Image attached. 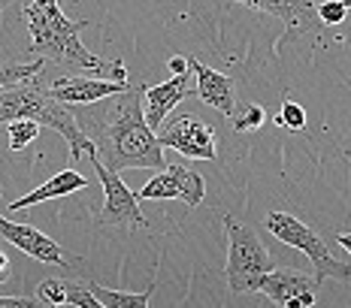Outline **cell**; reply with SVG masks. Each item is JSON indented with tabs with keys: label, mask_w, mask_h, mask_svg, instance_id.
<instances>
[{
	"label": "cell",
	"mask_w": 351,
	"mask_h": 308,
	"mask_svg": "<svg viewBox=\"0 0 351 308\" xmlns=\"http://www.w3.org/2000/svg\"><path fill=\"white\" fill-rule=\"evenodd\" d=\"M143 88L128 85L124 91L88 106H76V124L94 142V154L106 170H164V145L143 115Z\"/></svg>",
	"instance_id": "6da1fadb"
},
{
	"label": "cell",
	"mask_w": 351,
	"mask_h": 308,
	"mask_svg": "<svg viewBox=\"0 0 351 308\" xmlns=\"http://www.w3.org/2000/svg\"><path fill=\"white\" fill-rule=\"evenodd\" d=\"M21 21L31 34V46H27L31 57H43V61H52L58 67L91 73V76L115 79V82H128V67L119 57H112V61L97 57L82 46L79 34L88 27V21L67 18L58 0H25L21 3Z\"/></svg>",
	"instance_id": "7a4b0ae2"
},
{
	"label": "cell",
	"mask_w": 351,
	"mask_h": 308,
	"mask_svg": "<svg viewBox=\"0 0 351 308\" xmlns=\"http://www.w3.org/2000/svg\"><path fill=\"white\" fill-rule=\"evenodd\" d=\"M12 118H31L40 127L58 130L70 145V160H82L94 154V142L82 133L76 124V115L67 103L55 100L49 91V82L36 73V76L25 79L16 85H0V124Z\"/></svg>",
	"instance_id": "3957f363"
},
{
	"label": "cell",
	"mask_w": 351,
	"mask_h": 308,
	"mask_svg": "<svg viewBox=\"0 0 351 308\" xmlns=\"http://www.w3.org/2000/svg\"><path fill=\"white\" fill-rule=\"evenodd\" d=\"M224 233H228V287L233 296L239 293H258L261 278L273 269V257H269L267 245L261 242L258 230L243 221H237L233 215H224Z\"/></svg>",
	"instance_id": "277c9868"
},
{
	"label": "cell",
	"mask_w": 351,
	"mask_h": 308,
	"mask_svg": "<svg viewBox=\"0 0 351 308\" xmlns=\"http://www.w3.org/2000/svg\"><path fill=\"white\" fill-rule=\"evenodd\" d=\"M263 227L279 242H285V245L297 248V251H303L309 257L312 269H315V278L321 284H324V278H336V281H342V284H351V263L336 260L330 254V248H327V242L321 239L309 224H303L300 218L288 215V211H269Z\"/></svg>",
	"instance_id": "5b68a950"
},
{
	"label": "cell",
	"mask_w": 351,
	"mask_h": 308,
	"mask_svg": "<svg viewBox=\"0 0 351 308\" xmlns=\"http://www.w3.org/2000/svg\"><path fill=\"white\" fill-rule=\"evenodd\" d=\"M88 160H91L100 185H104V209H100V215H97V224L100 227H124V230H143V227H149L136 194L119 179V172L106 170L97 154H88Z\"/></svg>",
	"instance_id": "8992f818"
},
{
	"label": "cell",
	"mask_w": 351,
	"mask_h": 308,
	"mask_svg": "<svg viewBox=\"0 0 351 308\" xmlns=\"http://www.w3.org/2000/svg\"><path fill=\"white\" fill-rule=\"evenodd\" d=\"M158 142L164 149H173L194 160H215L218 157V139L215 130L206 121L194 115H176L158 127Z\"/></svg>",
	"instance_id": "52a82bcc"
},
{
	"label": "cell",
	"mask_w": 351,
	"mask_h": 308,
	"mask_svg": "<svg viewBox=\"0 0 351 308\" xmlns=\"http://www.w3.org/2000/svg\"><path fill=\"white\" fill-rule=\"evenodd\" d=\"M203 196H206L203 175L179 164H167L164 170H158L155 179H149L136 190V200H182L191 209L203 203Z\"/></svg>",
	"instance_id": "ba28073f"
},
{
	"label": "cell",
	"mask_w": 351,
	"mask_h": 308,
	"mask_svg": "<svg viewBox=\"0 0 351 308\" xmlns=\"http://www.w3.org/2000/svg\"><path fill=\"white\" fill-rule=\"evenodd\" d=\"M194 94L191 85V70L185 73H173L170 82H160V85H145L143 88V115L149 121L152 130H158L160 124L167 121V115L173 112L185 97Z\"/></svg>",
	"instance_id": "9c48e42d"
},
{
	"label": "cell",
	"mask_w": 351,
	"mask_h": 308,
	"mask_svg": "<svg viewBox=\"0 0 351 308\" xmlns=\"http://www.w3.org/2000/svg\"><path fill=\"white\" fill-rule=\"evenodd\" d=\"M0 239H6L10 245H16L21 254L34 257L40 263H49V266H67L64 260V251L55 239H49L43 230H36L34 224H16L10 218L0 215Z\"/></svg>",
	"instance_id": "30bf717a"
},
{
	"label": "cell",
	"mask_w": 351,
	"mask_h": 308,
	"mask_svg": "<svg viewBox=\"0 0 351 308\" xmlns=\"http://www.w3.org/2000/svg\"><path fill=\"white\" fill-rule=\"evenodd\" d=\"M130 82H115V79H104V76H61L49 82L55 100L67 103V106H88V103H97L104 97L124 91Z\"/></svg>",
	"instance_id": "8fae6325"
},
{
	"label": "cell",
	"mask_w": 351,
	"mask_h": 308,
	"mask_svg": "<svg viewBox=\"0 0 351 308\" xmlns=\"http://www.w3.org/2000/svg\"><path fill=\"white\" fill-rule=\"evenodd\" d=\"M188 70H191V76H194L197 97L206 103V106L215 109V112L230 118V115L237 112V85H233V79L206 67V64L197 61V57H188Z\"/></svg>",
	"instance_id": "7c38bea8"
},
{
	"label": "cell",
	"mask_w": 351,
	"mask_h": 308,
	"mask_svg": "<svg viewBox=\"0 0 351 308\" xmlns=\"http://www.w3.org/2000/svg\"><path fill=\"white\" fill-rule=\"evenodd\" d=\"M237 3L248 6V10H254V12L276 16L288 31L312 34L321 27L318 12H315V0H237Z\"/></svg>",
	"instance_id": "4fadbf2b"
},
{
	"label": "cell",
	"mask_w": 351,
	"mask_h": 308,
	"mask_svg": "<svg viewBox=\"0 0 351 308\" xmlns=\"http://www.w3.org/2000/svg\"><path fill=\"white\" fill-rule=\"evenodd\" d=\"M318 278L300 272V269H269L267 275L261 278L258 284V293H263V296L269 299V303L276 305H285L288 299L300 296V293H315L318 290Z\"/></svg>",
	"instance_id": "5bb4252c"
},
{
	"label": "cell",
	"mask_w": 351,
	"mask_h": 308,
	"mask_svg": "<svg viewBox=\"0 0 351 308\" xmlns=\"http://www.w3.org/2000/svg\"><path fill=\"white\" fill-rule=\"evenodd\" d=\"M85 188H88V179H85L82 172L64 170V172L52 175L49 181H43L40 188H34L31 194H25V196H19L16 203H10V205H6V211H25V209H31V205H36V203L58 200V196H70V194H76V190H85Z\"/></svg>",
	"instance_id": "9a60e30c"
},
{
	"label": "cell",
	"mask_w": 351,
	"mask_h": 308,
	"mask_svg": "<svg viewBox=\"0 0 351 308\" xmlns=\"http://www.w3.org/2000/svg\"><path fill=\"white\" fill-rule=\"evenodd\" d=\"M88 290L94 293L100 308H149L152 293H155V281L149 284L143 293H124V290H109L100 287L97 281H88Z\"/></svg>",
	"instance_id": "2e32d148"
},
{
	"label": "cell",
	"mask_w": 351,
	"mask_h": 308,
	"mask_svg": "<svg viewBox=\"0 0 351 308\" xmlns=\"http://www.w3.org/2000/svg\"><path fill=\"white\" fill-rule=\"evenodd\" d=\"M6 136H10V151H25L40 136V124L31 118H12L6 121Z\"/></svg>",
	"instance_id": "e0dca14e"
},
{
	"label": "cell",
	"mask_w": 351,
	"mask_h": 308,
	"mask_svg": "<svg viewBox=\"0 0 351 308\" xmlns=\"http://www.w3.org/2000/svg\"><path fill=\"white\" fill-rule=\"evenodd\" d=\"M46 61L43 57H34L27 64H0V85H16V82H25V79L43 73Z\"/></svg>",
	"instance_id": "ac0fdd59"
},
{
	"label": "cell",
	"mask_w": 351,
	"mask_h": 308,
	"mask_svg": "<svg viewBox=\"0 0 351 308\" xmlns=\"http://www.w3.org/2000/svg\"><path fill=\"white\" fill-rule=\"evenodd\" d=\"M230 118H233V130H237V133H254V130L263 127L267 112H263V106L252 103V106H245L243 112H233Z\"/></svg>",
	"instance_id": "d6986e66"
},
{
	"label": "cell",
	"mask_w": 351,
	"mask_h": 308,
	"mask_svg": "<svg viewBox=\"0 0 351 308\" xmlns=\"http://www.w3.org/2000/svg\"><path fill=\"white\" fill-rule=\"evenodd\" d=\"M279 127H285V130H291V133H303L306 130V109L300 106V103H294V100H285L282 103V112L273 118Z\"/></svg>",
	"instance_id": "ffe728a7"
},
{
	"label": "cell",
	"mask_w": 351,
	"mask_h": 308,
	"mask_svg": "<svg viewBox=\"0 0 351 308\" xmlns=\"http://www.w3.org/2000/svg\"><path fill=\"white\" fill-rule=\"evenodd\" d=\"M36 303L40 305H67V287L64 278H46L36 287Z\"/></svg>",
	"instance_id": "44dd1931"
},
{
	"label": "cell",
	"mask_w": 351,
	"mask_h": 308,
	"mask_svg": "<svg viewBox=\"0 0 351 308\" xmlns=\"http://www.w3.org/2000/svg\"><path fill=\"white\" fill-rule=\"evenodd\" d=\"M64 287H67V305L76 308H100L94 293L88 290V281H76V278H64Z\"/></svg>",
	"instance_id": "7402d4cb"
},
{
	"label": "cell",
	"mask_w": 351,
	"mask_h": 308,
	"mask_svg": "<svg viewBox=\"0 0 351 308\" xmlns=\"http://www.w3.org/2000/svg\"><path fill=\"white\" fill-rule=\"evenodd\" d=\"M315 12H318L321 25H342L346 16H348V10H346L342 0H321V6H315Z\"/></svg>",
	"instance_id": "603a6c76"
},
{
	"label": "cell",
	"mask_w": 351,
	"mask_h": 308,
	"mask_svg": "<svg viewBox=\"0 0 351 308\" xmlns=\"http://www.w3.org/2000/svg\"><path fill=\"white\" fill-rule=\"evenodd\" d=\"M40 303L34 299H21V296H0V308H36Z\"/></svg>",
	"instance_id": "cb8c5ba5"
},
{
	"label": "cell",
	"mask_w": 351,
	"mask_h": 308,
	"mask_svg": "<svg viewBox=\"0 0 351 308\" xmlns=\"http://www.w3.org/2000/svg\"><path fill=\"white\" fill-rule=\"evenodd\" d=\"M188 70V57L185 55H173L170 57V73H185Z\"/></svg>",
	"instance_id": "d4e9b609"
},
{
	"label": "cell",
	"mask_w": 351,
	"mask_h": 308,
	"mask_svg": "<svg viewBox=\"0 0 351 308\" xmlns=\"http://www.w3.org/2000/svg\"><path fill=\"white\" fill-rule=\"evenodd\" d=\"M10 272H12V269H10V257L0 251V284L10 281Z\"/></svg>",
	"instance_id": "484cf974"
},
{
	"label": "cell",
	"mask_w": 351,
	"mask_h": 308,
	"mask_svg": "<svg viewBox=\"0 0 351 308\" xmlns=\"http://www.w3.org/2000/svg\"><path fill=\"white\" fill-rule=\"evenodd\" d=\"M336 242H339V245L351 254V233H339V236H336Z\"/></svg>",
	"instance_id": "4316f807"
},
{
	"label": "cell",
	"mask_w": 351,
	"mask_h": 308,
	"mask_svg": "<svg viewBox=\"0 0 351 308\" xmlns=\"http://www.w3.org/2000/svg\"><path fill=\"white\" fill-rule=\"evenodd\" d=\"M6 3H10V0H0V12H3V10H6Z\"/></svg>",
	"instance_id": "83f0119b"
},
{
	"label": "cell",
	"mask_w": 351,
	"mask_h": 308,
	"mask_svg": "<svg viewBox=\"0 0 351 308\" xmlns=\"http://www.w3.org/2000/svg\"><path fill=\"white\" fill-rule=\"evenodd\" d=\"M342 3H346V10H351V0H342Z\"/></svg>",
	"instance_id": "f1b7e54d"
}]
</instances>
